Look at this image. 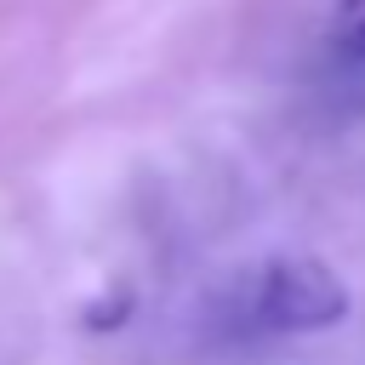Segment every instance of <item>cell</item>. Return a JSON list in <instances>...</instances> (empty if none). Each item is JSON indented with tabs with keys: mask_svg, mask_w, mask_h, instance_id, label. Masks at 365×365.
Masks as SVG:
<instances>
[{
	"mask_svg": "<svg viewBox=\"0 0 365 365\" xmlns=\"http://www.w3.org/2000/svg\"><path fill=\"white\" fill-rule=\"evenodd\" d=\"M331 40L348 57H365V0H336L331 11Z\"/></svg>",
	"mask_w": 365,
	"mask_h": 365,
	"instance_id": "obj_2",
	"label": "cell"
},
{
	"mask_svg": "<svg viewBox=\"0 0 365 365\" xmlns=\"http://www.w3.org/2000/svg\"><path fill=\"white\" fill-rule=\"evenodd\" d=\"M251 314L262 331H325L348 314V285L319 257H274L257 274Z\"/></svg>",
	"mask_w": 365,
	"mask_h": 365,
	"instance_id": "obj_1",
	"label": "cell"
},
{
	"mask_svg": "<svg viewBox=\"0 0 365 365\" xmlns=\"http://www.w3.org/2000/svg\"><path fill=\"white\" fill-rule=\"evenodd\" d=\"M125 314H131V297H125V291H108V302H97V308L86 314V325H91V331H108V325H120Z\"/></svg>",
	"mask_w": 365,
	"mask_h": 365,
	"instance_id": "obj_3",
	"label": "cell"
}]
</instances>
